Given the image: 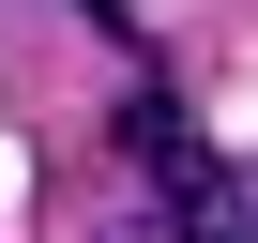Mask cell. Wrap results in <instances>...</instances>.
<instances>
[{
	"label": "cell",
	"mask_w": 258,
	"mask_h": 243,
	"mask_svg": "<svg viewBox=\"0 0 258 243\" xmlns=\"http://www.w3.org/2000/svg\"><path fill=\"white\" fill-rule=\"evenodd\" d=\"M76 16H91V31H106V46H137V0H76Z\"/></svg>",
	"instance_id": "cell-3"
},
{
	"label": "cell",
	"mask_w": 258,
	"mask_h": 243,
	"mask_svg": "<svg viewBox=\"0 0 258 243\" xmlns=\"http://www.w3.org/2000/svg\"><path fill=\"white\" fill-rule=\"evenodd\" d=\"M152 243H258V152H213V183L152 213Z\"/></svg>",
	"instance_id": "cell-2"
},
{
	"label": "cell",
	"mask_w": 258,
	"mask_h": 243,
	"mask_svg": "<svg viewBox=\"0 0 258 243\" xmlns=\"http://www.w3.org/2000/svg\"><path fill=\"white\" fill-rule=\"evenodd\" d=\"M121 152H137V183H152V213H182L198 183H213V137H198V106L137 61V76H121Z\"/></svg>",
	"instance_id": "cell-1"
}]
</instances>
